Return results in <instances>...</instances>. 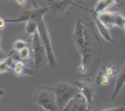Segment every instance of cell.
<instances>
[{"label": "cell", "mask_w": 125, "mask_h": 111, "mask_svg": "<svg viewBox=\"0 0 125 111\" xmlns=\"http://www.w3.org/2000/svg\"><path fill=\"white\" fill-rule=\"evenodd\" d=\"M15 1L21 6H24L26 4V0H15Z\"/></svg>", "instance_id": "obj_27"}, {"label": "cell", "mask_w": 125, "mask_h": 111, "mask_svg": "<svg viewBox=\"0 0 125 111\" xmlns=\"http://www.w3.org/2000/svg\"><path fill=\"white\" fill-rule=\"evenodd\" d=\"M39 23V22L36 21L35 20H32L27 21L26 23L25 28H24L26 34H29V35H31L35 31H37Z\"/></svg>", "instance_id": "obj_16"}, {"label": "cell", "mask_w": 125, "mask_h": 111, "mask_svg": "<svg viewBox=\"0 0 125 111\" xmlns=\"http://www.w3.org/2000/svg\"><path fill=\"white\" fill-rule=\"evenodd\" d=\"M37 32L39 34L40 39L43 44L47 54L48 61L49 63V66L51 70H54L58 68V64L57 63L56 58L54 55L52 51V45H51L50 35L49 33L46 24L44 21L43 19H42L39 21L37 27Z\"/></svg>", "instance_id": "obj_4"}, {"label": "cell", "mask_w": 125, "mask_h": 111, "mask_svg": "<svg viewBox=\"0 0 125 111\" xmlns=\"http://www.w3.org/2000/svg\"><path fill=\"white\" fill-rule=\"evenodd\" d=\"M83 21V20L81 18L77 19L75 28H74V31L72 36V41L79 53L83 48L84 39H85V34H84V29Z\"/></svg>", "instance_id": "obj_9"}, {"label": "cell", "mask_w": 125, "mask_h": 111, "mask_svg": "<svg viewBox=\"0 0 125 111\" xmlns=\"http://www.w3.org/2000/svg\"><path fill=\"white\" fill-rule=\"evenodd\" d=\"M114 1V3H115L118 7H122L124 4V1L123 0H113Z\"/></svg>", "instance_id": "obj_25"}, {"label": "cell", "mask_w": 125, "mask_h": 111, "mask_svg": "<svg viewBox=\"0 0 125 111\" xmlns=\"http://www.w3.org/2000/svg\"><path fill=\"white\" fill-rule=\"evenodd\" d=\"M5 57V54L4 52H3V51L1 49V46H0V61L2 60V59H4Z\"/></svg>", "instance_id": "obj_28"}, {"label": "cell", "mask_w": 125, "mask_h": 111, "mask_svg": "<svg viewBox=\"0 0 125 111\" xmlns=\"http://www.w3.org/2000/svg\"><path fill=\"white\" fill-rule=\"evenodd\" d=\"M118 12L103 10L95 13L98 19L107 28H112L115 26Z\"/></svg>", "instance_id": "obj_11"}, {"label": "cell", "mask_w": 125, "mask_h": 111, "mask_svg": "<svg viewBox=\"0 0 125 111\" xmlns=\"http://www.w3.org/2000/svg\"><path fill=\"white\" fill-rule=\"evenodd\" d=\"M125 81V64H123L122 70H121L119 74H118V78H117L115 87L114 92L113 93H112V96H111V101H113V100L115 98L116 96L119 94L120 91H121V90L122 89L123 87L124 86Z\"/></svg>", "instance_id": "obj_13"}, {"label": "cell", "mask_w": 125, "mask_h": 111, "mask_svg": "<svg viewBox=\"0 0 125 111\" xmlns=\"http://www.w3.org/2000/svg\"><path fill=\"white\" fill-rule=\"evenodd\" d=\"M17 52L20 59L22 60H26L31 56L32 50L31 46L28 45Z\"/></svg>", "instance_id": "obj_17"}, {"label": "cell", "mask_w": 125, "mask_h": 111, "mask_svg": "<svg viewBox=\"0 0 125 111\" xmlns=\"http://www.w3.org/2000/svg\"><path fill=\"white\" fill-rule=\"evenodd\" d=\"M92 13V17L94 18V19L95 20V22H96V26H97V28L98 29L99 31H100V34H101L103 37L105 39V40H107V41H110L111 43H114V41L113 40V39H112V37H111V34H110L109 31L108 30V28H106L98 19L96 17V15L94 12H93L92 11H91Z\"/></svg>", "instance_id": "obj_14"}, {"label": "cell", "mask_w": 125, "mask_h": 111, "mask_svg": "<svg viewBox=\"0 0 125 111\" xmlns=\"http://www.w3.org/2000/svg\"><path fill=\"white\" fill-rule=\"evenodd\" d=\"M33 99L41 108L45 111H59L56 95L52 87L45 85H40L35 90Z\"/></svg>", "instance_id": "obj_2"}, {"label": "cell", "mask_w": 125, "mask_h": 111, "mask_svg": "<svg viewBox=\"0 0 125 111\" xmlns=\"http://www.w3.org/2000/svg\"><path fill=\"white\" fill-rule=\"evenodd\" d=\"M14 52L15 50H13L10 53L8 57L6 58L4 57L0 61V73L9 71L10 67L13 65V63L15 60L14 57H13Z\"/></svg>", "instance_id": "obj_15"}, {"label": "cell", "mask_w": 125, "mask_h": 111, "mask_svg": "<svg viewBox=\"0 0 125 111\" xmlns=\"http://www.w3.org/2000/svg\"><path fill=\"white\" fill-rule=\"evenodd\" d=\"M110 82V77L106 75L104 71L99 72L96 76V83L98 85L101 84H107Z\"/></svg>", "instance_id": "obj_18"}, {"label": "cell", "mask_w": 125, "mask_h": 111, "mask_svg": "<svg viewBox=\"0 0 125 111\" xmlns=\"http://www.w3.org/2000/svg\"><path fill=\"white\" fill-rule=\"evenodd\" d=\"M52 13L61 15L67 12L73 0H45Z\"/></svg>", "instance_id": "obj_10"}, {"label": "cell", "mask_w": 125, "mask_h": 111, "mask_svg": "<svg viewBox=\"0 0 125 111\" xmlns=\"http://www.w3.org/2000/svg\"><path fill=\"white\" fill-rule=\"evenodd\" d=\"M85 98L81 93H77L66 104L63 111H90Z\"/></svg>", "instance_id": "obj_8"}, {"label": "cell", "mask_w": 125, "mask_h": 111, "mask_svg": "<svg viewBox=\"0 0 125 111\" xmlns=\"http://www.w3.org/2000/svg\"><path fill=\"white\" fill-rule=\"evenodd\" d=\"M107 8L106 3V0H98L95 4V8L92 12L96 13L98 12L105 10Z\"/></svg>", "instance_id": "obj_19"}, {"label": "cell", "mask_w": 125, "mask_h": 111, "mask_svg": "<svg viewBox=\"0 0 125 111\" xmlns=\"http://www.w3.org/2000/svg\"><path fill=\"white\" fill-rule=\"evenodd\" d=\"M28 45V43L26 41L23 40H16L13 44V48L16 51H18L21 50L23 48L26 47Z\"/></svg>", "instance_id": "obj_21"}, {"label": "cell", "mask_w": 125, "mask_h": 111, "mask_svg": "<svg viewBox=\"0 0 125 111\" xmlns=\"http://www.w3.org/2000/svg\"><path fill=\"white\" fill-rule=\"evenodd\" d=\"M85 39L81 51V64L87 69L85 77L92 75L97 69L100 62V56L102 51V45L94 29L93 23H85L83 21Z\"/></svg>", "instance_id": "obj_1"}, {"label": "cell", "mask_w": 125, "mask_h": 111, "mask_svg": "<svg viewBox=\"0 0 125 111\" xmlns=\"http://www.w3.org/2000/svg\"><path fill=\"white\" fill-rule=\"evenodd\" d=\"M106 5H107V8H108V7H110L112 6H113V4H114V1L113 0H106Z\"/></svg>", "instance_id": "obj_26"}, {"label": "cell", "mask_w": 125, "mask_h": 111, "mask_svg": "<svg viewBox=\"0 0 125 111\" xmlns=\"http://www.w3.org/2000/svg\"><path fill=\"white\" fill-rule=\"evenodd\" d=\"M49 10L48 7H35L28 9L22 11L19 16L15 19H6V22H21L27 21L30 20L39 22L43 18L44 14Z\"/></svg>", "instance_id": "obj_6"}, {"label": "cell", "mask_w": 125, "mask_h": 111, "mask_svg": "<svg viewBox=\"0 0 125 111\" xmlns=\"http://www.w3.org/2000/svg\"><path fill=\"white\" fill-rule=\"evenodd\" d=\"M13 65L12 67L14 68L15 73L17 75H21L23 74L32 75L34 73V71L28 67L27 63H26L21 59H15Z\"/></svg>", "instance_id": "obj_12"}, {"label": "cell", "mask_w": 125, "mask_h": 111, "mask_svg": "<svg viewBox=\"0 0 125 111\" xmlns=\"http://www.w3.org/2000/svg\"><path fill=\"white\" fill-rule=\"evenodd\" d=\"M56 98V103L59 111H63L68 101L79 92L77 87L72 85L65 81H61L53 87Z\"/></svg>", "instance_id": "obj_3"}, {"label": "cell", "mask_w": 125, "mask_h": 111, "mask_svg": "<svg viewBox=\"0 0 125 111\" xmlns=\"http://www.w3.org/2000/svg\"><path fill=\"white\" fill-rule=\"evenodd\" d=\"M115 26L119 27V28L125 29V18L124 15L122 14L121 12H118L117 15V19H116Z\"/></svg>", "instance_id": "obj_20"}, {"label": "cell", "mask_w": 125, "mask_h": 111, "mask_svg": "<svg viewBox=\"0 0 125 111\" xmlns=\"http://www.w3.org/2000/svg\"><path fill=\"white\" fill-rule=\"evenodd\" d=\"M74 84L82 95L85 98L89 107L92 110L94 106L95 91L91 80L90 79H85L81 81H76Z\"/></svg>", "instance_id": "obj_7"}, {"label": "cell", "mask_w": 125, "mask_h": 111, "mask_svg": "<svg viewBox=\"0 0 125 111\" xmlns=\"http://www.w3.org/2000/svg\"><path fill=\"white\" fill-rule=\"evenodd\" d=\"M106 75L108 76L109 77L114 76L116 74V68L114 65H113L111 63H109L107 67L105 68V69L103 71Z\"/></svg>", "instance_id": "obj_22"}, {"label": "cell", "mask_w": 125, "mask_h": 111, "mask_svg": "<svg viewBox=\"0 0 125 111\" xmlns=\"http://www.w3.org/2000/svg\"><path fill=\"white\" fill-rule=\"evenodd\" d=\"M103 111H124L125 109L123 107H114V108H109V109H106L102 110Z\"/></svg>", "instance_id": "obj_23"}, {"label": "cell", "mask_w": 125, "mask_h": 111, "mask_svg": "<svg viewBox=\"0 0 125 111\" xmlns=\"http://www.w3.org/2000/svg\"><path fill=\"white\" fill-rule=\"evenodd\" d=\"M6 19L0 17V29L4 28L5 26H6Z\"/></svg>", "instance_id": "obj_24"}, {"label": "cell", "mask_w": 125, "mask_h": 111, "mask_svg": "<svg viewBox=\"0 0 125 111\" xmlns=\"http://www.w3.org/2000/svg\"><path fill=\"white\" fill-rule=\"evenodd\" d=\"M3 94H4V91H3V90H1V89H0V96H2Z\"/></svg>", "instance_id": "obj_29"}, {"label": "cell", "mask_w": 125, "mask_h": 111, "mask_svg": "<svg viewBox=\"0 0 125 111\" xmlns=\"http://www.w3.org/2000/svg\"><path fill=\"white\" fill-rule=\"evenodd\" d=\"M2 30L0 29V41H1V37H2Z\"/></svg>", "instance_id": "obj_30"}, {"label": "cell", "mask_w": 125, "mask_h": 111, "mask_svg": "<svg viewBox=\"0 0 125 111\" xmlns=\"http://www.w3.org/2000/svg\"><path fill=\"white\" fill-rule=\"evenodd\" d=\"M31 48L34 56L35 68H42L47 62L48 57L45 48L37 30L32 34Z\"/></svg>", "instance_id": "obj_5"}]
</instances>
